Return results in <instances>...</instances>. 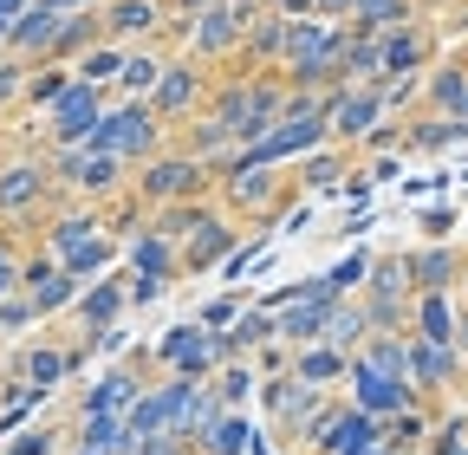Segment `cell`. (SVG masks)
Returning <instances> with one entry per match:
<instances>
[{
  "instance_id": "30bf717a",
  "label": "cell",
  "mask_w": 468,
  "mask_h": 455,
  "mask_svg": "<svg viewBox=\"0 0 468 455\" xmlns=\"http://www.w3.org/2000/svg\"><path fill=\"white\" fill-rule=\"evenodd\" d=\"M169 377H215L228 365V345H221V332H202V325H176L156 338V352H150Z\"/></svg>"
},
{
  "instance_id": "277c9868",
  "label": "cell",
  "mask_w": 468,
  "mask_h": 455,
  "mask_svg": "<svg viewBox=\"0 0 468 455\" xmlns=\"http://www.w3.org/2000/svg\"><path fill=\"white\" fill-rule=\"evenodd\" d=\"M202 189H208V163H196V156H183V150H156L150 163H137V176H131V196L156 215V208H169V202H202Z\"/></svg>"
},
{
  "instance_id": "8fae6325",
  "label": "cell",
  "mask_w": 468,
  "mask_h": 455,
  "mask_svg": "<svg viewBox=\"0 0 468 455\" xmlns=\"http://www.w3.org/2000/svg\"><path fill=\"white\" fill-rule=\"evenodd\" d=\"M384 442V423L365 417L358 404H332L319 417V429L306 436V455H371Z\"/></svg>"
},
{
  "instance_id": "60d3db41",
  "label": "cell",
  "mask_w": 468,
  "mask_h": 455,
  "mask_svg": "<svg viewBox=\"0 0 468 455\" xmlns=\"http://www.w3.org/2000/svg\"><path fill=\"white\" fill-rule=\"evenodd\" d=\"M20 325H39V312H33L20 293H7V300H0V338H7V332H20Z\"/></svg>"
},
{
  "instance_id": "6da1fadb",
  "label": "cell",
  "mask_w": 468,
  "mask_h": 455,
  "mask_svg": "<svg viewBox=\"0 0 468 455\" xmlns=\"http://www.w3.org/2000/svg\"><path fill=\"white\" fill-rule=\"evenodd\" d=\"M338 59H345V20L300 14L292 33H286V52H280V79L292 91H332L338 85Z\"/></svg>"
},
{
  "instance_id": "f907efd6",
  "label": "cell",
  "mask_w": 468,
  "mask_h": 455,
  "mask_svg": "<svg viewBox=\"0 0 468 455\" xmlns=\"http://www.w3.org/2000/svg\"><path fill=\"white\" fill-rule=\"evenodd\" d=\"M0 59H7V46H0Z\"/></svg>"
},
{
  "instance_id": "52a82bcc",
  "label": "cell",
  "mask_w": 468,
  "mask_h": 455,
  "mask_svg": "<svg viewBox=\"0 0 468 455\" xmlns=\"http://www.w3.org/2000/svg\"><path fill=\"white\" fill-rule=\"evenodd\" d=\"M52 163L46 156H0V221H33L52 202Z\"/></svg>"
},
{
  "instance_id": "7dc6e473",
  "label": "cell",
  "mask_w": 468,
  "mask_h": 455,
  "mask_svg": "<svg viewBox=\"0 0 468 455\" xmlns=\"http://www.w3.org/2000/svg\"><path fill=\"white\" fill-rule=\"evenodd\" d=\"M66 455H91V449H79V442H66Z\"/></svg>"
},
{
  "instance_id": "f6af8a7d",
  "label": "cell",
  "mask_w": 468,
  "mask_h": 455,
  "mask_svg": "<svg viewBox=\"0 0 468 455\" xmlns=\"http://www.w3.org/2000/svg\"><path fill=\"white\" fill-rule=\"evenodd\" d=\"M163 7H169V14H202L208 0H163Z\"/></svg>"
},
{
  "instance_id": "ac0fdd59",
  "label": "cell",
  "mask_w": 468,
  "mask_h": 455,
  "mask_svg": "<svg viewBox=\"0 0 468 455\" xmlns=\"http://www.w3.org/2000/svg\"><path fill=\"white\" fill-rule=\"evenodd\" d=\"M137 390H144V358L111 365L98 384H85V390H79V417H124V410L137 404Z\"/></svg>"
},
{
  "instance_id": "f35d334b",
  "label": "cell",
  "mask_w": 468,
  "mask_h": 455,
  "mask_svg": "<svg viewBox=\"0 0 468 455\" xmlns=\"http://www.w3.org/2000/svg\"><path fill=\"white\" fill-rule=\"evenodd\" d=\"M365 273H371V254H351V260H338V267L325 273V287H332L338 300H351V287H358Z\"/></svg>"
},
{
  "instance_id": "816d5d0a",
  "label": "cell",
  "mask_w": 468,
  "mask_h": 455,
  "mask_svg": "<svg viewBox=\"0 0 468 455\" xmlns=\"http://www.w3.org/2000/svg\"><path fill=\"white\" fill-rule=\"evenodd\" d=\"M241 7H254V0H241Z\"/></svg>"
},
{
  "instance_id": "484cf974",
  "label": "cell",
  "mask_w": 468,
  "mask_h": 455,
  "mask_svg": "<svg viewBox=\"0 0 468 455\" xmlns=\"http://www.w3.org/2000/svg\"><path fill=\"white\" fill-rule=\"evenodd\" d=\"M234 254V228L221 215H208L202 228H189L183 241H176V260H183V273H202L208 260H228Z\"/></svg>"
},
{
  "instance_id": "7bdbcfd3",
  "label": "cell",
  "mask_w": 468,
  "mask_h": 455,
  "mask_svg": "<svg viewBox=\"0 0 468 455\" xmlns=\"http://www.w3.org/2000/svg\"><path fill=\"white\" fill-rule=\"evenodd\" d=\"M20 14H27V0H0V46H7V33H14Z\"/></svg>"
},
{
  "instance_id": "e0dca14e",
  "label": "cell",
  "mask_w": 468,
  "mask_h": 455,
  "mask_svg": "<svg viewBox=\"0 0 468 455\" xmlns=\"http://www.w3.org/2000/svg\"><path fill=\"white\" fill-rule=\"evenodd\" d=\"M20 300L39 312V319H52V312H66L72 300H79V280L58 267L52 254H39V260H20Z\"/></svg>"
},
{
  "instance_id": "f546056e",
  "label": "cell",
  "mask_w": 468,
  "mask_h": 455,
  "mask_svg": "<svg viewBox=\"0 0 468 455\" xmlns=\"http://www.w3.org/2000/svg\"><path fill=\"white\" fill-rule=\"evenodd\" d=\"M365 338H371L365 306H358V300H338V306H332V319H325V332H319V345H338V352L351 358V352L365 345Z\"/></svg>"
},
{
  "instance_id": "4fadbf2b",
  "label": "cell",
  "mask_w": 468,
  "mask_h": 455,
  "mask_svg": "<svg viewBox=\"0 0 468 455\" xmlns=\"http://www.w3.org/2000/svg\"><path fill=\"white\" fill-rule=\"evenodd\" d=\"M384 124V91L378 85H332V143H371Z\"/></svg>"
},
{
  "instance_id": "3957f363",
  "label": "cell",
  "mask_w": 468,
  "mask_h": 455,
  "mask_svg": "<svg viewBox=\"0 0 468 455\" xmlns=\"http://www.w3.org/2000/svg\"><path fill=\"white\" fill-rule=\"evenodd\" d=\"M85 143L104 150V156H117L124 169H137V163H150L163 150V124H156V111L144 98H117V104H104V118L91 124Z\"/></svg>"
},
{
  "instance_id": "4316f807",
  "label": "cell",
  "mask_w": 468,
  "mask_h": 455,
  "mask_svg": "<svg viewBox=\"0 0 468 455\" xmlns=\"http://www.w3.org/2000/svg\"><path fill=\"white\" fill-rule=\"evenodd\" d=\"M455 319H462V306H455L449 293H417V300H410V332H403V338L455 345Z\"/></svg>"
},
{
  "instance_id": "d6a6232c",
  "label": "cell",
  "mask_w": 468,
  "mask_h": 455,
  "mask_svg": "<svg viewBox=\"0 0 468 455\" xmlns=\"http://www.w3.org/2000/svg\"><path fill=\"white\" fill-rule=\"evenodd\" d=\"M66 85H72V66L33 59V72H27V98H20V104H27V111H46V104H52L58 91H66Z\"/></svg>"
},
{
  "instance_id": "7c38bea8",
  "label": "cell",
  "mask_w": 468,
  "mask_h": 455,
  "mask_svg": "<svg viewBox=\"0 0 468 455\" xmlns=\"http://www.w3.org/2000/svg\"><path fill=\"white\" fill-rule=\"evenodd\" d=\"M176 273H183V260H176V241L156 235V228L144 221L137 235H131V306H150Z\"/></svg>"
},
{
  "instance_id": "4dcf8cb0",
  "label": "cell",
  "mask_w": 468,
  "mask_h": 455,
  "mask_svg": "<svg viewBox=\"0 0 468 455\" xmlns=\"http://www.w3.org/2000/svg\"><path fill=\"white\" fill-rule=\"evenodd\" d=\"M292 20H300V14H254V20H248L241 52H254V59H280V52H286V33H292Z\"/></svg>"
},
{
  "instance_id": "5bb4252c",
  "label": "cell",
  "mask_w": 468,
  "mask_h": 455,
  "mask_svg": "<svg viewBox=\"0 0 468 455\" xmlns=\"http://www.w3.org/2000/svg\"><path fill=\"white\" fill-rule=\"evenodd\" d=\"M345 384H351V404H358L365 417H378V423H390V417L423 404V397L410 390V377H384V371H365V365H351Z\"/></svg>"
},
{
  "instance_id": "7402d4cb",
  "label": "cell",
  "mask_w": 468,
  "mask_h": 455,
  "mask_svg": "<svg viewBox=\"0 0 468 455\" xmlns=\"http://www.w3.org/2000/svg\"><path fill=\"white\" fill-rule=\"evenodd\" d=\"M423 111L430 118H462L468 111V59H442L423 72Z\"/></svg>"
},
{
  "instance_id": "8d00e7d4",
  "label": "cell",
  "mask_w": 468,
  "mask_h": 455,
  "mask_svg": "<svg viewBox=\"0 0 468 455\" xmlns=\"http://www.w3.org/2000/svg\"><path fill=\"white\" fill-rule=\"evenodd\" d=\"M27 72H33V59H0V111H20V98H27Z\"/></svg>"
},
{
  "instance_id": "836d02e7",
  "label": "cell",
  "mask_w": 468,
  "mask_h": 455,
  "mask_svg": "<svg viewBox=\"0 0 468 455\" xmlns=\"http://www.w3.org/2000/svg\"><path fill=\"white\" fill-rule=\"evenodd\" d=\"M117 72H124V46H111V39H98L91 52H85V59L72 66V79H85V85H117Z\"/></svg>"
},
{
  "instance_id": "9a60e30c",
  "label": "cell",
  "mask_w": 468,
  "mask_h": 455,
  "mask_svg": "<svg viewBox=\"0 0 468 455\" xmlns=\"http://www.w3.org/2000/svg\"><path fill=\"white\" fill-rule=\"evenodd\" d=\"M403 352H410V390L417 397H442L468 377L462 352L455 345H430V338H403Z\"/></svg>"
},
{
  "instance_id": "1f68e13d",
  "label": "cell",
  "mask_w": 468,
  "mask_h": 455,
  "mask_svg": "<svg viewBox=\"0 0 468 455\" xmlns=\"http://www.w3.org/2000/svg\"><path fill=\"white\" fill-rule=\"evenodd\" d=\"M196 455H254V436H248V417L241 410H228L202 442H196Z\"/></svg>"
},
{
  "instance_id": "bcb514c9",
  "label": "cell",
  "mask_w": 468,
  "mask_h": 455,
  "mask_svg": "<svg viewBox=\"0 0 468 455\" xmlns=\"http://www.w3.org/2000/svg\"><path fill=\"white\" fill-rule=\"evenodd\" d=\"M455 33H468V0H462V7H455Z\"/></svg>"
},
{
  "instance_id": "c3c4849f",
  "label": "cell",
  "mask_w": 468,
  "mask_h": 455,
  "mask_svg": "<svg viewBox=\"0 0 468 455\" xmlns=\"http://www.w3.org/2000/svg\"><path fill=\"white\" fill-rule=\"evenodd\" d=\"M371 455H397V449H390V442H378V449H371Z\"/></svg>"
},
{
  "instance_id": "5b68a950",
  "label": "cell",
  "mask_w": 468,
  "mask_h": 455,
  "mask_svg": "<svg viewBox=\"0 0 468 455\" xmlns=\"http://www.w3.org/2000/svg\"><path fill=\"white\" fill-rule=\"evenodd\" d=\"M261 397H267V417L280 423V436H286L292 449H306V436H313V429H319V417L332 410V397H325L319 384H306V377H292V371L267 377V384H261Z\"/></svg>"
},
{
  "instance_id": "74e56055",
  "label": "cell",
  "mask_w": 468,
  "mask_h": 455,
  "mask_svg": "<svg viewBox=\"0 0 468 455\" xmlns=\"http://www.w3.org/2000/svg\"><path fill=\"white\" fill-rule=\"evenodd\" d=\"M338 176H345V156H338V150H325V156H306V163H300V189H332Z\"/></svg>"
},
{
  "instance_id": "681fc988",
  "label": "cell",
  "mask_w": 468,
  "mask_h": 455,
  "mask_svg": "<svg viewBox=\"0 0 468 455\" xmlns=\"http://www.w3.org/2000/svg\"><path fill=\"white\" fill-rule=\"evenodd\" d=\"M449 455H468V442H455V449H449Z\"/></svg>"
},
{
  "instance_id": "603a6c76",
  "label": "cell",
  "mask_w": 468,
  "mask_h": 455,
  "mask_svg": "<svg viewBox=\"0 0 468 455\" xmlns=\"http://www.w3.org/2000/svg\"><path fill=\"white\" fill-rule=\"evenodd\" d=\"M124 306H131L124 280H91V287H79V300H72V319L85 332H111L117 319H124Z\"/></svg>"
},
{
  "instance_id": "7a4b0ae2",
  "label": "cell",
  "mask_w": 468,
  "mask_h": 455,
  "mask_svg": "<svg viewBox=\"0 0 468 455\" xmlns=\"http://www.w3.org/2000/svg\"><path fill=\"white\" fill-rule=\"evenodd\" d=\"M46 163H52V189L66 196V202L98 208V202H111V196H131V169L117 163V156H104V150H91V143L46 150Z\"/></svg>"
},
{
  "instance_id": "cb8c5ba5",
  "label": "cell",
  "mask_w": 468,
  "mask_h": 455,
  "mask_svg": "<svg viewBox=\"0 0 468 455\" xmlns=\"http://www.w3.org/2000/svg\"><path fill=\"white\" fill-rule=\"evenodd\" d=\"M58 14L52 0H27V14L14 20V33H7V52L14 59H46V46H52V33H58Z\"/></svg>"
},
{
  "instance_id": "f1b7e54d",
  "label": "cell",
  "mask_w": 468,
  "mask_h": 455,
  "mask_svg": "<svg viewBox=\"0 0 468 455\" xmlns=\"http://www.w3.org/2000/svg\"><path fill=\"white\" fill-rule=\"evenodd\" d=\"M292 377H306V384H319V390H332L345 371H351V358L338 352V345H292V365H286Z\"/></svg>"
},
{
  "instance_id": "e575fe53",
  "label": "cell",
  "mask_w": 468,
  "mask_h": 455,
  "mask_svg": "<svg viewBox=\"0 0 468 455\" xmlns=\"http://www.w3.org/2000/svg\"><path fill=\"white\" fill-rule=\"evenodd\" d=\"M156 79H163V59H156V52L124 46V72H117V91H124V98H150Z\"/></svg>"
},
{
  "instance_id": "ee69618b",
  "label": "cell",
  "mask_w": 468,
  "mask_h": 455,
  "mask_svg": "<svg viewBox=\"0 0 468 455\" xmlns=\"http://www.w3.org/2000/svg\"><path fill=\"white\" fill-rule=\"evenodd\" d=\"M455 352H462V365H468V306H462V319H455Z\"/></svg>"
},
{
  "instance_id": "d4e9b609",
  "label": "cell",
  "mask_w": 468,
  "mask_h": 455,
  "mask_svg": "<svg viewBox=\"0 0 468 455\" xmlns=\"http://www.w3.org/2000/svg\"><path fill=\"white\" fill-rule=\"evenodd\" d=\"M462 267H468L462 248H417V254H410V287H417V293H455Z\"/></svg>"
},
{
  "instance_id": "2e32d148",
  "label": "cell",
  "mask_w": 468,
  "mask_h": 455,
  "mask_svg": "<svg viewBox=\"0 0 468 455\" xmlns=\"http://www.w3.org/2000/svg\"><path fill=\"white\" fill-rule=\"evenodd\" d=\"M430 52H436V39H430V26H423V20L378 33V79H423Z\"/></svg>"
},
{
  "instance_id": "d590c367",
  "label": "cell",
  "mask_w": 468,
  "mask_h": 455,
  "mask_svg": "<svg viewBox=\"0 0 468 455\" xmlns=\"http://www.w3.org/2000/svg\"><path fill=\"white\" fill-rule=\"evenodd\" d=\"M58 267H66V273L79 280V287H85V280H91V273H104V267H111V235H98L91 248H79V254H66V260H58Z\"/></svg>"
},
{
  "instance_id": "ba28073f",
  "label": "cell",
  "mask_w": 468,
  "mask_h": 455,
  "mask_svg": "<svg viewBox=\"0 0 468 455\" xmlns=\"http://www.w3.org/2000/svg\"><path fill=\"white\" fill-rule=\"evenodd\" d=\"M98 118H104V91H98V85H85V79H72L66 91L46 104L39 137H46V150H72V143H85V137H91V124H98Z\"/></svg>"
},
{
  "instance_id": "d6986e66",
  "label": "cell",
  "mask_w": 468,
  "mask_h": 455,
  "mask_svg": "<svg viewBox=\"0 0 468 455\" xmlns=\"http://www.w3.org/2000/svg\"><path fill=\"white\" fill-rule=\"evenodd\" d=\"M79 365H85V345H58V338H39V345H27V352L14 358V377L33 384V390H58Z\"/></svg>"
},
{
  "instance_id": "8992f818",
  "label": "cell",
  "mask_w": 468,
  "mask_h": 455,
  "mask_svg": "<svg viewBox=\"0 0 468 455\" xmlns=\"http://www.w3.org/2000/svg\"><path fill=\"white\" fill-rule=\"evenodd\" d=\"M248 20H254V7H241V0H208L202 14H176V33L189 39L196 59H228V52H241Z\"/></svg>"
},
{
  "instance_id": "b9f144b4",
  "label": "cell",
  "mask_w": 468,
  "mask_h": 455,
  "mask_svg": "<svg viewBox=\"0 0 468 455\" xmlns=\"http://www.w3.org/2000/svg\"><path fill=\"white\" fill-rule=\"evenodd\" d=\"M234 319H241V306H234V300H215V306H202V332H221V325H234Z\"/></svg>"
},
{
  "instance_id": "ffe728a7",
  "label": "cell",
  "mask_w": 468,
  "mask_h": 455,
  "mask_svg": "<svg viewBox=\"0 0 468 455\" xmlns=\"http://www.w3.org/2000/svg\"><path fill=\"white\" fill-rule=\"evenodd\" d=\"M98 20H104L111 46H144V39L163 33V0H104Z\"/></svg>"
},
{
  "instance_id": "44dd1931",
  "label": "cell",
  "mask_w": 468,
  "mask_h": 455,
  "mask_svg": "<svg viewBox=\"0 0 468 455\" xmlns=\"http://www.w3.org/2000/svg\"><path fill=\"white\" fill-rule=\"evenodd\" d=\"M98 235H104V215L85 208V202H72V208H58V215L46 221V254H52V260H66V254L91 248Z\"/></svg>"
},
{
  "instance_id": "ab89813d",
  "label": "cell",
  "mask_w": 468,
  "mask_h": 455,
  "mask_svg": "<svg viewBox=\"0 0 468 455\" xmlns=\"http://www.w3.org/2000/svg\"><path fill=\"white\" fill-rule=\"evenodd\" d=\"M7 293H20V248H14L7 228H0V300Z\"/></svg>"
},
{
  "instance_id": "83f0119b",
  "label": "cell",
  "mask_w": 468,
  "mask_h": 455,
  "mask_svg": "<svg viewBox=\"0 0 468 455\" xmlns=\"http://www.w3.org/2000/svg\"><path fill=\"white\" fill-rule=\"evenodd\" d=\"M66 442H79V449H91V455H131V449H137V436H131L124 417H79V429H72Z\"/></svg>"
},
{
  "instance_id": "9c48e42d",
  "label": "cell",
  "mask_w": 468,
  "mask_h": 455,
  "mask_svg": "<svg viewBox=\"0 0 468 455\" xmlns=\"http://www.w3.org/2000/svg\"><path fill=\"white\" fill-rule=\"evenodd\" d=\"M144 104L156 111V124H189L196 111L208 104V72H202V59H163V79L150 85Z\"/></svg>"
}]
</instances>
